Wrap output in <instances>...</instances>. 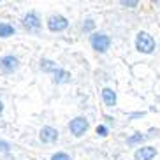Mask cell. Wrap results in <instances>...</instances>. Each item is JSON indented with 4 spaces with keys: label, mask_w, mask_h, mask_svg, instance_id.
<instances>
[{
    "label": "cell",
    "mask_w": 160,
    "mask_h": 160,
    "mask_svg": "<svg viewBox=\"0 0 160 160\" xmlns=\"http://www.w3.org/2000/svg\"><path fill=\"white\" fill-rule=\"evenodd\" d=\"M49 160H71V155H69L67 151H57V153L51 155Z\"/></svg>",
    "instance_id": "9a60e30c"
},
{
    "label": "cell",
    "mask_w": 160,
    "mask_h": 160,
    "mask_svg": "<svg viewBox=\"0 0 160 160\" xmlns=\"http://www.w3.org/2000/svg\"><path fill=\"white\" fill-rule=\"evenodd\" d=\"M16 33L14 25L9 21H0V39H9Z\"/></svg>",
    "instance_id": "8fae6325"
},
{
    "label": "cell",
    "mask_w": 160,
    "mask_h": 160,
    "mask_svg": "<svg viewBox=\"0 0 160 160\" xmlns=\"http://www.w3.org/2000/svg\"><path fill=\"white\" fill-rule=\"evenodd\" d=\"M19 69V58L14 55H4L0 58V71L4 74H12Z\"/></svg>",
    "instance_id": "8992f818"
},
{
    "label": "cell",
    "mask_w": 160,
    "mask_h": 160,
    "mask_svg": "<svg viewBox=\"0 0 160 160\" xmlns=\"http://www.w3.org/2000/svg\"><path fill=\"white\" fill-rule=\"evenodd\" d=\"M21 23H23V27L28 32H39V30L42 28V18H41V14H39L37 11H28L23 16Z\"/></svg>",
    "instance_id": "5b68a950"
},
{
    "label": "cell",
    "mask_w": 160,
    "mask_h": 160,
    "mask_svg": "<svg viewBox=\"0 0 160 160\" xmlns=\"http://www.w3.org/2000/svg\"><path fill=\"white\" fill-rule=\"evenodd\" d=\"M158 155V150L155 146H139L136 151H134V160H153L155 157Z\"/></svg>",
    "instance_id": "ba28073f"
},
{
    "label": "cell",
    "mask_w": 160,
    "mask_h": 160,
    "mask_svg": "<svg viewBox=\"0 0 160 160\" xmlns=\"http://www.w3.org/2000/svg\"><path fill=\"white\" fill-rule=\"evenodd\" d=\"M122 5L123 7H128V9H134V7L139 5V2L137 0H122Z\"/></svg>",
    "instance_id": "e0dca14e"
},
{
    "label": "cell",
    "mask_w": 160,
    "mask_h": 160,
    "mask_svg": "<svg viewBox=\"0 0 160 160\" xmlns=\"http://www.w3.org/2000/svg\"><path fill=\"white\" fill-rule=\"evenodd\" d=\"M4 113V102H2V100H0V114Z\"/></svg>",
    "instance_id": "d6986e66"
},
{
    "label": "cell",
    "mask_w": 160,
    "mask_h": 160,
    "mask_svg": "<svg viewBox=\"0 0 160 160\" xmlns=\"http://www.w3.org/2000/svg\"><path fill=\"white\" fill-rule=\"evenodd\" d=\"M95 132H97V136H99V137H106V136L109 134V127H108V125H102V123H100V125H97Z\"/></svg>",
    "instance_id": "2e32d148"
},
{
    "label": "cell",
    "mask_w": 160,
    "mask_h": 160,
    "mask_svg": "<svg viewBox=\"0 0 160 160\" xmlns=\"http://www.w3.org/2000/svg\"><path fill=\"white\" fill-rule=\"evenodd\" d=\"M11 150V144L5 139H0V153H9Z\"/></svg>",
    "instance_id": "ac0fdd59"
},
{
    "label": "cell",
    "mask_w": 160,
    "mask_h": 160,
    "mask_svg": "<svg viewBox=\"0 0 160 160\" xmlns=\"http://www.w3.org/2000/svg\"><path fill=\"white\" fill-rule=\"evenodd\" d=\"M111 37H109L106 32H93L90 33V46H92V49L97 53H100V55H104V53L109 51V48H111Z\"/></svg>",
    "instance_id": "7a4b0ae2"
},
{
    "label": "cell",
    "mask_w": 160,
    "mask_h": 160,
    "mask_svg": "<svg viewBox=\"0 0 160 160\" xmlns=\"http://www.w3.org/2000/svg\"><path fill=\"white\" fill-rule=\"evenodd\" d=\"M57 69H58V63H57V62L49 60V58H42V60H41V71H42V72L53 74Z\"/></svg>",
    "instance_id": "7c38bea8"
},
{
    "label": "cell",
    "mask_w": 160,
    "mask_h": 160,
    "mask_svg": "<svg viewBox=\"0 0 160 160\" xmlns=\"http://www.w3.org/2000/svg\"><path fill=\"white\" fill-rule=\"evenodd\" d=\"M72 76L69 71H65V69H62V67H58L57 71L53 72V81L57 83V85H67V83H71Z\"/></svg>",
    "instance_id": "30bf717a"
},
{
    "label": "cell",
    "mask_w": 160,
    "mask_h": 160,
    "mask_svg": "<svg viewBox=\"0 0 160 160\" xmlns=\"http://www.w3.org/2000/svg\"><path fill=\"white\" fill-rule=\"evenodd\" d=\"M58 137H60L58 128L51 127V125H44V127L39 130V139H41V142H44V144H53V142H57Z\"/></svg>",
    "instance_id": "52a82bcc"
},
{
    "label": "cell",
    "mask_w": 160,
    "mask_h": 160,
    "mask_svg": "<svg viewBox=\"0 0 160 160\" xmlns=\"http://www.w3.org/2000/svg\"><path fill=\"white\" fill-rule=\"evenodd\" d=\"M90 128V122L86 116H74L69 122V132L74 137H83Z\"/></svg>",
    "instance_id": "3957f363"
},
{
    "label": "cell",
    "mask_w": 160,
    "mask_h": 160,
    "mask_svg": "<svg viewBox=\"0 0 160 160\" xmlns=\"http://www.w3.org/2000/svg\"><path fill=\"white\" fill-rule=\"evenodd\" d=\"M81 30L83 32H86V33H93V30H95V21L93 19H85L83 21V25H81Z\"/></svg>",
    "instance_id": "5bb4252c"
},
{
    "label": "cell",
    "mask_w": 160,
    "mask_h": 160,
    "mask_svg": "<svg viewBox=\"0 0 160 160\" xmlns=\"http://www.w3.org/2000/svg\"><path fill=\"white\" fill-rule=\"evenodd\" d=\"M69 19L65 18L63 14H51L49 18H48L46 21V27L49 32L53 33H60V32H65L67 28H69Z\"/></svg>",
    "instance_id": "277c9868"
},
{
    "label": "cell",
    "mask_w": 160,
    "mask_h": 160,
    "mask_svg": "<svg viewBox=\"0 0 160 160\" xmlns=\"http://www.w3.org/2000/svg\"><path fill=\"white\" fill-rule=\"evenodd\" d=\"M146 139L144 134H141V132H136V134H132L130 137H127V144L128 146H141V142Z\"/></svg>",
    "instance_id": "4fadbf2b"
},
{
    "label": "cell",
    "mask_w": 160,
    "mask_h": 160,
    "mask_svg": "<svg viewBox=\"0 0 160 160\" xmlns=\"http://www.w3.org/2000/svg\"><path fill=\"white\" fill-rule=\"evenodd\" d=\"M134 46H136V49L141 53V55H151V53H155V49H157V41L151 33L144 32V30H139V32L136 33Z\"/></svg>",
    "instance_id": "6da1fadb"
},
{
    "label": "cell",
    "mask_w": 160,
    "mask_h": 160,
    "mask_svg": "<svg viewBox=\"0 0 160 160\" xmlns=\"http://www.w3.org/2000/svg\"><path fill=\"white\" fill-rule=\"evenodd\" d=\"M100 99H102V102H104V106H106V108H116V104H118V93H116V90L111 88V86L102 88V92H100Z\"/></svg>",
    "instance_id": "9c48e42d"
}]
</instances>
